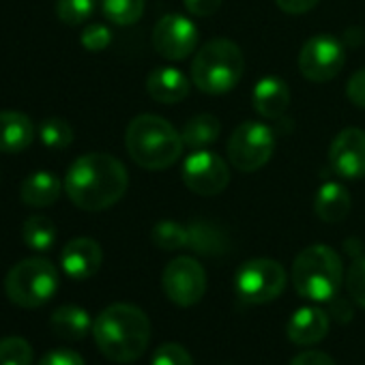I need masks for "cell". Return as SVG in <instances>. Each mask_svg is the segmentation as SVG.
I'll return each instance as SVG.
<instances>
[{
    "label": "cell",
    "instance_id": "19",
    "mask_svg": "<svg viewBox=\"0 0 365 365\" xmlns=\"http://www.w3.org/2000/svg\"><path fill=\"white\" fill-rule=\"evenodd\" d=\"M35 140V125L22 112H0V153H22Z\"/></svg>",
    "mask_w": 365,
    "mask_h": 365
},
{
    "label": "cell",
    "instance_id": "14",
    "mask_svg": "<svg viewBox=\"0 0 365 365\" xmlns=\"http://www.w3.org/2000/svg\"><path fill=\"white\" fill-rule=\"evenodd\" d=\"M103 262V252L101 245L95 239L88 237H78L71 239L61 254V264L67 277L71 279H88L93 277Z\"/></svg>",
    "mask_w": 365,
    "mask_h": 365
},
{
    "label": "cell",
    "instance_id": "3",
    "mask_svg": "<svg viewBox=\"0 0 365 365\" xmlns=\"http://www.w3.org/2000/svg\"><path fill=\"white\" fill-rule=\"evenodd\" d=\"M125 146L129 157L140 168L165 170L180 159L185 142L165 118L155 114H140L127 125Z\"/></svg>",
    "mask_w": 365,
    "mask_h": 365
},
{
    "label": "cell",
    "instance_id": "34",
    "mask_svg": "<svg viewBox=\"0 0 365 365\" xmlns=\"http://www.w3.org/2000/svg\"><path fill=\"white\" fill-rule=\"evenodd\" d=\"M39 365H86L84 363V359L76 352V350H52V352H48L41 361H39Z\"/></svg>",
    "mask_w": 365,
    "mask_h": 365
},
{
    "label": "cell",
    "instance_id": "23",
    "mask_svg": "<svg viewBox=\"0 0 365 365\" xmlns=\"http://www.w3.org/2000/svg\"><path fill=\"white\" fill-rule=\"evenodd\" d=\"M220 133H222V123L213 114H198V116L190 118L185 129L180 131L185 146H190L194 150H202L209 144L217 142Z\"/></svg>",
    "mask_w": 365,
    "mask_h": 365
},
{
    "label": "cell",
    "instance_id": "15",
    "mask_svg": "<svg viewBox=\"0 0 365 365\" xmlns=\"http://www.w3.org/2000/svg\"><path fill=\"white\" fill-rule=\"evenodd\" d=\"M288 339L297 346H314L329 333V316L320 307H301L290 316Z\"/></svg>",
    "mask_w": 365,
    "mask_h": 365
},
{
    "label": "cell",
    "instance_id": "33",
    "mask_svg": "<svg viewBox=\"0 0 365 365\" xmlns=\"http://www.w3.org/2000/svg\"><path fill=\"white\" fill-rule=\"evenodd\" d=\"M346 95H348V99H350L356 108H363V110H365V67L359 69V71H354V73L348 78Z\"/></svg>",
    "mask_w": 365,
    "mask_h": 365
},
{
    "label": "cell",
    "instance_id": "24",
    "mask_svg": "<svg viewBox=\"0 0 365 365\" xmlns=\"http://www.w3.org/2000/svg\"><path fill=\"white\" fill-rule=\"evenodd\" d=\"M24 243L35 252H48L56 243V226L46 215H33L22 226Z\"/></svg>",
    "mask_w": 365,
    "mask_h": 365
},
{
    "label": "cell",
    "instance_id": "22",
    "mask_svg": "<svg viewBox=\"0 0 365 365\" xmlns=\"http://www.w3.org/2000/svg\"><path fill=\"white\" fill-rule=\"evenodd\" d=\"M190 230V241L187 247L196 250L202 256H222L228 250V237L224 230L209 222H194L187 226Z\"/></svg>",
    "mask_w": 365,
    "mask_h": 365
},
{
    "label": "cell",
    "instance_id": "20",
    "mask_svg": "<svg viewBox=\"0 0 365 365\" xmlns=\"http://www.w3.org/2000/svg\"><path fill=\"white\" fill-rule=\"evenodd\" d=\"M314 213L324 224H339L350 213V194L339 182H324L314 198Z\"/></svg>",
    "mask_w": 365,
    "mask_h": 365
},
{
    "label": "cell",
    "instance_id": "37",
    "mask_svg": "<svg viewBox=\"0 0 365 365\" xmlns=\"http://www.w3.org/2000/svg\"><path fill=\"white\" fill-rule=\"evenodd\" d=\"M290 365H335V361L327 354V352H320V350H307V352H301L297 354Z\"/></svg>",
    "mask_w": 365,
    "mask_h": 365
},
{
    "label": "cell",
    "instance_id": "16",
    "mask_svg": "<svg viewBox=\"0 0 365 365\" xmlns=\"http://www.w3.org/2000/svg\"><path fill=\"white\" fill-rule=\"evenodd\" d=\"M190 78L174 67L153 69L146 78V91L157 103H178L190 95Z\"/></svg>",
    "mask_w": 365,
    "mask_h": 365
},
{
    "label": "cell",
    "instance_id": "36",
    "mask_svg": "<svg viewBox=\"0 0 365 365\" xmlns=\"http://www.w3.org/2000/svg\"><path fill=\"white\" fill-rule=\"evenodd\" d=\"M277 7L284 11V14H290V16H301V14H307L312 11L320 0H275Z\"/></svg>",
    "mask_w": 365,
    "mask_h": 365
},
{
    "label": "cell",
    "instance_id": "30",
    "mask_svg": "<svg viewBox=\"0 0 365 365\" xmlns=\"http://www.w3.org/2000/svg\"><path fill=\"white\" fill-rule=\"evenodd\" d=\"M346 290L350 299L365 307V256H356L346 271Z\"/></svg>",
    "mask_w": 365,
    "mask_h": 365
},
{
    "label": "cell",
    "instance_id": "13",
    "mask_svg": "<svg viewBox=\"0 0 365 365\" xmlns=\"http://www.w3.org/2000/svg\"><path fill=\"white\" fill-rule=\"evenodd\" d=\"M329 163L341 178L354 180L365 176V131L348 127L339 131L329 146Z\"/></svg>",
    "mask_w": 365,
    "mask_h": 365
},
{
    "label": "cell",
    "instance_id": "32",
    "mask_svg": "<svg viewBox=\"0 0 365 365\" xmlns=\"http://www.w3.org/2000/svg\"><path fill=\"white\" fill-rule=\"evenodd\" d=\"M80 41H82V46H84L88 52H101V50H106V48L110 46L112 33H110V29L103 26V24H91V26L84 29Z\"/></svg>",
    "mask_w": 365,
    "mask_h": 365
},
{
    "label": "cell",
    "instance_id": "1",
    "mask_svg": "<svg viewBox=\"0 0 365 365\" xmlns=\"http://www.w3.org/2000/svg\"><path fill=\"white\" fill-rule=\"evenodd\" d=\"M127 168L108 153L78 157L65 176V194L82 211H106L127 192Z\"/></svg>",
    "mask_w": 365,
    "mask_h": 365
},
{
    "label": "cell",
    "instance_id": "26",
    "mask_svg": "<svg viewBox=\"0 0 365 365\" xmlns=\"http://www.w3.org/2000/svg\"><path fill=\"white\" fill-rule=\"evenodd\" d=\"M103 16L118 26L135 24L144 14V0H103Z\"/></svg>",
    "mask_w": 365,
    "mask_h": 365
},
{
    "label": "cell",
    "instance_id": "31",
    "mask_svg": "<svg viewBox=\"0 0 365 365\" xmlns=\"http://www.w3.org/2000/svg\"><path fill=\"white\" fill-rule=\"evenodd\" d=\"M150 365H194V359L187 348H182L176 341H168L155 350Z\"/></svg>",
    "mask_w": 365,
    "mask_h": 365
},
{
    "label": "cell",
    "instance_id": "6",
    "mask_svg": "<svg viewBox=\"0 0 365 365\" xmlns=\"http://www.w3.org/2000/svg\"><path fill=\"white\" fill-rule=\"evenodd\" d=\"M58 271L56 267L41 258H24L5 277V292L11 303L24 309H35L46 305L58 290Z\"/></svg>",
    "mask_w": 365,
    "mask_h": 365
},
{
    "label": "cell",
    "instance_id": "29",
    "mask_svg": "<svg viewBox=\"0 0 365 365\" xmlns=\"http://www.w3.org/2000/svg\"><path fill=\"white\" fill-rule=\"evenodd\" d=\"M95 11V0H58L56 16L67 26L84 24Z\"/></svg>",
    "mask_w": 365,
    "mask_h": 365
},
{
    "label": "cell",
    "instance_id": "7",
    "mask_svg": "<svg viewBox=\"0 0 365 365\" xmlns=\"http://www.w3.org/2000/svg\"><path fill=\"white\" fill-rule=\"evenodd\" d=\"M286 271L277 260L252 258L239 267L235 277L237 297L247 305H264L277 299L286 288Z\"/></svg>",
    "mask_w": 365,
    "mask_h": 365
},
{
    "label": "cell",
    "instance_id": "8",
    "mask_svg": "<svg viewBox=\"0 0 365 365\" xmlns=\"http://www.w3.org/2000/svg\"><path fill=\"white\" fill-rule=\"evenodd\" d=\"M275 150V133L258 120L241 123L228 140V159L239 172L260 170Z\"/></svg>",
    "mask_w": 365,
    "mask_h": 365
},
{
    "label": "cell",
    "instance_id": "18",
    "mask_svg": "<svg viewBox=\"0 0 365 365\" xmlns=\"http://www.w3.org/2000/svg\"><path fill=\"white\" fill-rule=\"evenodd\" d=\"M63 187H65V182L54 172L39 170V172H33L31 176H26L22 180L20 196H22L24 205L35 207V209H43V207L54 205L61 198Z\"/></svg>",
    "mask_w": 365,
    "mask_h": 365
},
{
    "label": "cell",
    "instance_id": "12",
    "mask_svg": "<svg viewBox=\"0 0 365 365\" xmlns=\"http://www.w3.org/2000/svg\"><path fill=\"white\" fill-rule=\"evenodd\" d=\"M153 46L165 61H185L198 46V29L185 16H163L153 31Z\"/></svg>",
    "mask_w": 365,
    "mask_h": 365
},
{
    "label": "cell",
    "instance_id": "5",
    "mask_svg": "<svg viewBox=\"0 0 365 365\" xmlns=\"http://www.w3.org/2000/svg\"><path fill=\"white\" fill-rule=\"evenodd\" d=\"M245 58L241 48L230 39H211L200 48L192 63V82L209 95L230 93L243 78Z\"/></svg>",
    "mask_w": 365,
    "mask_h": 365
},
{
    "label": "cell",
    "instance_id": "25",
    "mask_svg": "<svg viewBox=\"0 0 365 365\" xmlns=\"http://www.w3.org/2000/svg\"><path fill=\"white\" fill-rule=\"evenodd\" d=\"M150 241L163 252H176V250L187 247L190 230H187V226H182L178 222L163 220V222L155 224V228L150 230Z\"/></svg>",
    "mask_w": 365,
    "mask_h": 365
},
{
    "label": "cell",
    "instance_id": "4",
    "mask_svg": "<svg viewBox=\"0 0 365 365\" xmlns=\"http://www.w3.org/2000/svg\"><path fill=\"white\" fill-rule=\"evenodd\" d=\"M344 282V264L339 254L329 245H309L292 262L294 290L316 303L335 299Z\"/></svg>",
    "mask_w": 365,
    "mask_h": 365
},
{
    "label": "cell",
    "instance_id": "2",
    "mask_svg": "<svg viewBox=\"0 0 365 365\" xmlns=\"http://www.w3.org/2000/svg\"><path fill=\"white\" fill-rule=\"evenodd\" d=\"M93 337L108 361L133 363L148 348L150 320L138 305L114 303L95 318Z\"/></svg>",
    "mask_w": 365,
    "mask_h": 365
},
{
    "label": "cell",
    "instance_id": "17",
    "mask_svg": "<svg viewBox=\"0 0 365 365\" xmlns=\"http://www.w3.org/2000/svg\"><path fill=\"white\" fill-rule=\"evenodd\" d=\"M254 110L264 118H282L290 108V88L282 78H262L252 95Z\"/></svg>",
    "mask_w": 365,
    "mask_h": 365
},
{
    "label": "cell",
    "instance_id": "28",
    "mask_svg": "<svg viewBox=\"0 0 365 365\" xmlns=\"http://www.w3.org/2000/svg\"><path fill=\"white\" fill-rule=\"evenodd\" d=\"M0 365H33V346L18 335L0 339Z\"/></svg>",
    "mask_w": 365,
    "mask_h": 365
},
{
    "label": "cell",
    "instance_id": "21",
    "mask_svg": "<svg viewBox=\"0 0 365 365\" xmlns=\"http://www.w3.org/2000/svg\"><path fill=\"white\" fill-rule=\"evenodd\" d=\"M93 318L88 316L86 309L78 307V305H61L52 312L50 324L52 331L67 341H80L88 335V331L93 329Z\"/></svg>",
    "mask_w": 365,
    "mask_h": 365
},
{
    "label": "cell",
    "instance_id": "27",
    "mask_svg": "<svg viewBox=\"0 0 365 365\" xmlns=\"http://www.w3.org/2000/svg\"><path fill=\"white\" fill-rule=\"evenodd\" d=\"M39 140L48 148H67L73 142V129L65 118H48L39 125Z\"/></svg>",
    "mask_w": 365,
    "mask_h": 365
},
{
    "label": "cell",
    "instance_id": "11",
    "mask_svg": "<svg viewBox=\"0 0 365 365\" xmlns=\"http://www.w3.org/2000/svg\"><path fill=\"white\" fill-rule=\"evenodd\" d=\"M182 180L198 196H217L230 182L228 163L213 150H196L182 163Z\"/></svg>",
    "mask_w": 365,
    "mask_h": 365
},
{
    "label": "cell",
    "instance_id": "10",
    "mask_svg": "<svg viewBox=\"0 0 365 365\" xmlns=\"http://www.w3.org/2000/svg\"><path fill=\"white\" fill-rule=\"evenodd\" d=\"M346 63V52L333 35H314L305 41L299 54V71L309 82H329L339 76Z\"/></svg>",
    "mask_w": 365,
    "mask_h": 365
},
{
    "label": "cell",
    "instance_id": "9",
    "mask_svg": "<svg viewBox=\"0 0 365 365\" xmlns=\"http://www.w3.org/2000/svg\"><path fill=\"white\" fill-rule=\"evenodd\" d=\"M165 297L178 307H192L207 292V271L192 256H178L168 262L161 275Z\"/></svg>",
    "mask_w": 365,
    "mask_h": 365
},
{
    "label": "cell",
    "instance_id": "35",
    "mask_svg": "<svg viewBox=\"0 0 365 365\" xmlns=\"http://www.w3.org/2000/svg\"><path fill=\"white\" fill-rule=\"evenodd\" d=\"M222 3L224 0H185V9L196 18H209L222 7Z\"/></svg>",
    "mask_w": 365,
    "mask_h": 365
}]
</instances>
